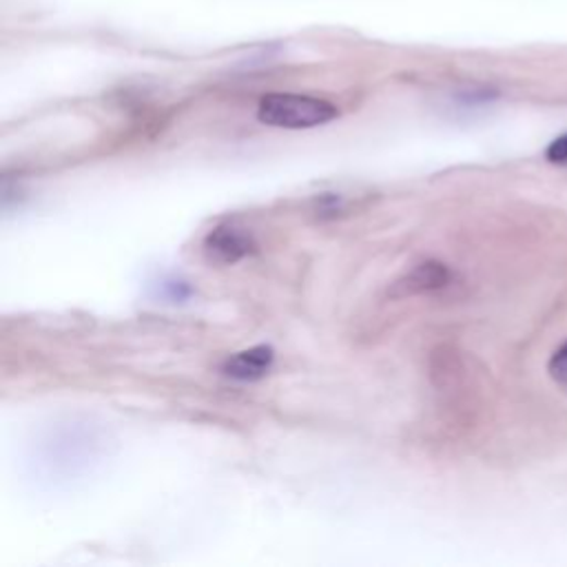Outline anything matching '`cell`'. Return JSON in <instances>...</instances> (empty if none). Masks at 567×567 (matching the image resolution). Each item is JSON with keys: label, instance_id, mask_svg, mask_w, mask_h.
<instances>
[{"label": "cell", "instance_id": "8992f818", "mask_svg": "<svg viewBox=\"0 0 567 567\" xmlns=\"http://www.w3.org/2000/svg\"><path fill=\"white\" fill-rule=\"evenodd\" d=\"M545 158L554 165H565L567 162V133L552 140L550 147L545 149Z\"/></svg>", "mask_w": 567, "mask_h": 567}, {"label": "cell", "instance_id": "277c9868", "mask_svg": "<svg viewBox=\"0 0 567 567\" xmlns=\"http://www.w3.org/2000/svg\"><path fill=\"white\" fill-rule=\"evenodd\" d=\"M275 362V350L270 346H255L242 350L222 364V375L236 382H257L268 375Z\"/></svg>", "mask_w": 567, "mask_h": 567}, {"label": "cell", "instance_id": "6da1fadb", "mask_svg": "<svg viewBox=\"0 0 567 567\" xmlns=\"http://www.w3.org/2000/svg\"><path fill=\"white\" fill-rule=\"evenodd\" d=\"M339 118V109L322 98L268 94L257 105V120L275 129H313Z\"/></svg>", "mask_w": 567, "mask_h": 567}, {"label": "cell", "instance_id": "5b68a950", "mask_svg": "<svg viewBox=\"0 0 567 567\" xmlns=\"http://www.w3.org/2000/svg\"><path fill=\"white\" fill-rule=\"evenodd\" d=\"M547 369H550V375L554 382L567 386V341L552 354Z\"/></svg>", "mask_w": 567, "mask_h": 567}, {"label": "cell", "instance_id": "3957f363", "mask_svg": "<svg viewBox=\"0 0 567 567\" xmlns=\"http://www.w3.org/2000/svg\"><path fill=\"white\" fill-rule=\"evenodd\" d=\"M453 279V273L446 264L442 262H423L417 268H412L406 277L393 284L390 298H412V295H423V293H435L446 289Z\"/></svg>", "mask_w": 567, "mask_h": 567}, {"label": "cell", "instance_id": "7a4b0ae2", "mask_svg": "<svg viewBox=\"0 0 567 567\" xmlns=\"http://www.w3.org/2000/svg\"><path fill=\"white\" fill-rule=\"evenodd\" d=\"M257 244L246 229L236 225H220L204 238V255L216 264H238L255 253Z\"/></svg>", "mask_w": 567, "mask_h": 567}]
</instances>
